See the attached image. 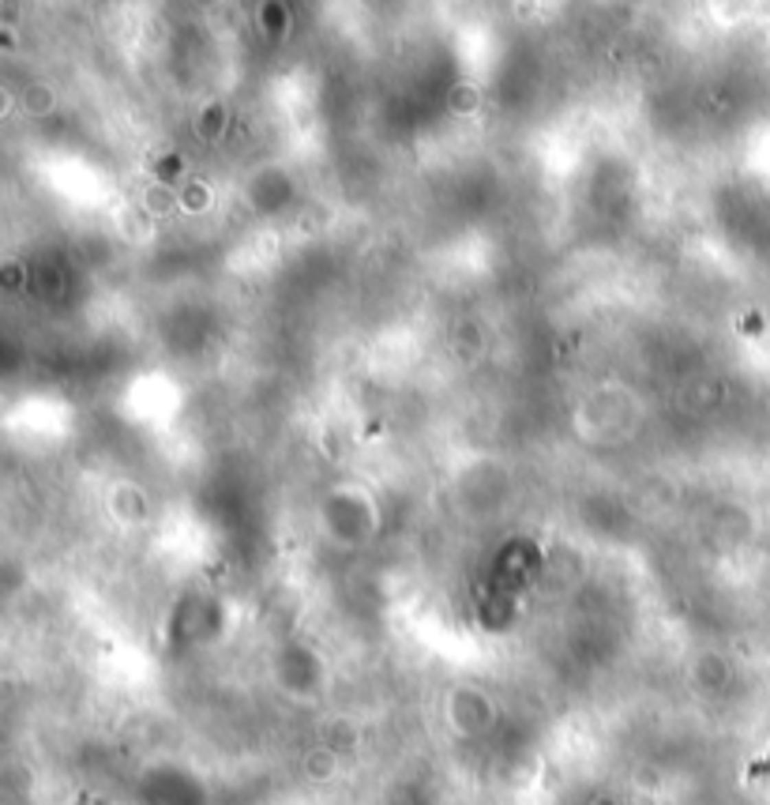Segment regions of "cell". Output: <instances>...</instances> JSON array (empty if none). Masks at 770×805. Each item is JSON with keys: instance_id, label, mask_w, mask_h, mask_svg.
I'll use <instances>...</instances> for the list:
<instances>
[{"instance_id": "7a4b0ae2", "label": "cell", "mask_w": 770, "mask_h": 805, "mask_svg": "<svg viewBox=\"0 0 770 805\" xmlns=\"http://www.w3.org/2000/svg\"><path fill=\"white\" fill-rule=\"evenodd\" d=\"M23 102H27L30 113H49V109H53V94H49V91H42V87L27 91V98H23Z\"/></svg>"}, {"instance_id": "6da1fadb", "label": "cell", "mask_w": 770, "mask_h": 805, "mask_svg": "<svg viewBox=\"0 0 770 805\" xmlns=\"http://www.w3.org/2000/svg\"><path fill=\"white\" fill-rule=\"evenodd\" d=\"M207 200H211V188H207L203 181H192V185H184L181 196H177V203L188 207V211H199V207H207Z\"/></svg>"}]
</instances>
